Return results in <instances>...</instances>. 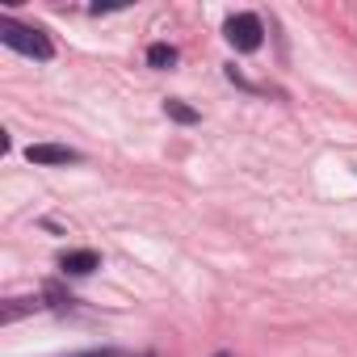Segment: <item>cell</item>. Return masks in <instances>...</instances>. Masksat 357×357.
<instances>
[{"label":"cell","mask_w":357,"mask_h":357,"mask_svg":"<svg viewBox=\"0 0 357 357\" xmlns=\"http://www.w3.org/2000/svg\"><path fill=\"white\" fill-rule=\"evenodd\" d=\"M0 43H5L9 51H17V55H30V59H38V63L55 59V47H51V38H47L38 26H22V22H13V17H0Z\"/></svg>","instance_id":"obj_1"},{"label":"cell","mask_w":357,"mask_h":357,"mask_svg":"<svg viewBox=\"0 0 357 357\" xmlns=\"http://www.w3.org/2000/svg\"><path fill=\"white\" fill-rule=\"evenodd\" d=\"M223 34H227V43H231L236 51H244V55L261 51V43H265V26H261L257 13H231L227 26H223Z\"/></svg>","instance_id":"obj_2"},{"label":"cell","mask_w":357,"mask_h":357,"mask_svg":"<svg viewBox=\"0 0 357 357\" xmlns=\"http://www.w3.org/2000/svg\"><path fill=\"white\" fill-rule=\"evenodd\" d=\"M26 160L30 164H80V151L76 147H63V143H30L26 147Z\"/></svg>","instance_id":"obj_3"},{"label":"cell","mask_w":357,"mask_h":357,"mask_svg":"<svg viewBox=\"0 0 357 357\" xmlns=\"http://www.w3.org/2000/svg\"><path fill=\"white\" fill-rule=\"evenodd\" d=\"M101 261H97V252L93 248H72V252H63L59 257V269L68 273V278H84V273H93Z\"/></svg>","instance_id":"obj_4"},{"label":"cell","mask_w":357,"mask_h":357,"mask_svg":"<svg viewBox=\"0 0 357 357\" xmlns=\"http://www.w3.org/2000/svg\"><path fill=\"white\" fill-rule=\"evenodd\" d=\"M147 63H151L155 72L172 68V63H176V47H168V43H151V47H147Z\"/></svg>","instance_id":"obj_5"},{"label":"cell","mask_w":357,"mask_h":357,"mask_svg":"<svg viewBox=\"0 0 357 357\" xmlns=\"http://www.w3.org/2000/svg\"><path fill=\"white\" fill-rule=\"evenodd\" d=\"M164 114L172 118V122H198V109H190V105H181V101H164Z\"/></svg>","instance_id":"obj_6"},{"label":"cell","mask_w":357,"mask_h":357,"mask_svg":"<svg viewBox=\"0 0 357 357\" xmlns=\"http://www.w3.org/2000/svg\"><path fill=\"white\" fill-rule=\"evenodd\" d=\"M215 357H231V353H215Z\"/></svg>","instance_id":"obj_7"}]
</instances>
